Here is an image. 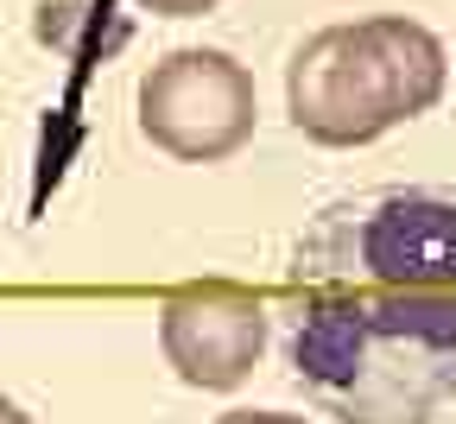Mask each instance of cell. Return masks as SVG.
<instances>
[{
  "label": "cell",
  "instance_id": "1",
  "mask_svg": "<svg viewBox=\"0 0 456 424\" xmlns=\"http://www.w3.org/2000/svg\"><path fill=\"white\" fill-rule=\"evenodd\" d=\"M279 355L336 424L456 412V191L393 184L317 209L279 285Z\"/></svg>",
  "mask_w": 456,
  "mask_h": 424
},
{
  "label": "cell",
  "instance_id": "2",
  "mask_svg": "<svg viewBox=\"0 0 456 424\" xmlns=\"http://www.w3.org/2000/svg\"><path fill=\"white\" fill-rule=\"evenodd\" d=\"M450 89V51L406 13L323 26L285 70V114L317 146H374L387 127L419 120Z\"/></svg>",
  "mask_w": 456,
  "mask_h": 424
},
{
  "label": "cell",
  "instance_id": "3",
  "mask_svg": "<svg viewBox=\"0 0 456 424\" xmlns=\"http://www.w3.org/2000/svg\"><path fill=\"white\" fill-rule=\"evenodd\" d=\"M254 120H260L254 70L235 64L228 51L184 45L165 51L140 77V134L184 165L235 159L254 140Z\"/></svg>",
  "mask_w": 456,
  "mask_h": 424
},
{
  "label": "cell",
  "instance_id": "4",
  "mask_svg": "<svg viewBox=\"0 0 456 424\" xmlns=\"http://www.w3.org/2000/svg\"><path fill=\"white\" fill-rule=\"evenodd\" d=\"M266 305L248 285H184L159 305L165 368L197 393H235L266 355Z\"/></svg>",
  "mask_w": 456,
  "mask_h": 424
},
{
  "label": "cell",
  "instance_id": "5",
  "mask_svg": "<svg viewBox=\"0 0 456 424\" xmlns=\"http://www.w3.org/2000/svg\"><path fill=\"white\" fill-rule=\"evenodd\" d=\"M134 7H146V13H159V20H197V13L216 7V0H134Z\"/></svg>",
  "mask_w": 456,
  "mask_h": 424
},
{
  "label": "cell",
  "instance_id": "6",
  "mask_svg": "<svg viewBox=\"0 0 456 424\" xmlns=\"http://www.w3.org/2000/svg\"><path fill=\"white\" fill-rule=\"evenodd\" d=\"M216 424H311V418H292V412H222Z\"/></svg>",
  "mask_w": 456,
  "mask_h": 424
},
{
  "label": "cell",
  "instance_id": "7",
  "mask_svg": "<svg viewBox=\"0 0 456 424\" xmlns=\"http://www.w3.org/2000/svg\"><path fill=\"white\" fill-rule=\"evenodd\" d=\"M0 424H32V418H26V412H20L13 399H0Z\"/></svg>",
  "mask_w": 456,
  "mask_h": 424
}]
</instances>
